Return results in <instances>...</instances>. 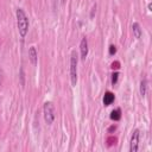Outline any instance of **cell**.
<instances>
[{"instance_id":"cell-1","label":"cell","mask_w":152,"mask_h":152,"mask_svg":"<svg viewBox=\"0 0 152 152\" xmlns=\"http://www.w3.org/2000/svg\"><path fill=\"white\" fill-rule=\"evenodd\" d=\"M15 17H17V26H18L19 34L21 38H25L28 32V26H30L28 17H27L26 12L24 11V8H21V7H18L15 10Z\"/></svg>"},{"instance_id":"cell-2","label":"cell","mask_w":152,"mask_h":152,"mask_svg":"<svg viewBox=\"0 0 152 152\" xmlns=\"http://www.w3.org/2000/svg\"><path fill=\"white\" fill-rule=\"evenodd\" d=\"M77 64H78V55L76 50H72L70 55V82L72 87H76L77 84Z\"/></svg>"},{"instance_id":"cell-3","label":"cell","mask_w":152,"mask_h":152,"mask_svg":"<svg viewBox=\"0 0 152 152\" xmlns=\"http://www.w3.org/2000/svg\"><path fill=\"white\" fill-rule=\"evenodd\" d=\"M55 104L51 102V101H46L43 106V116H44V120L48 125H51L53 121H55Z\"/></svg>"},{"instance_id":"cell-4","label":"cell","mask_w":152,"mask_h":152,"mask_svg":"<svg viewBox=\"0 0 152 152\" xmlns=\"http://www.w3.org/2000/svg\"><path fill=\"white\" fill-rule=\"evenodd\" d=\"M139 140H140V131L135 128L132 132L129 140V152H137L139 150Z\"/></svg>"},{"instance_id":"cell-5","label":"cell","mask_w":152,"mask_h":152,"mask_svg":"<svg viewBox=\"0 0 152 152\" xmlns=\"http://www.w3.org/2000/svg\"><path fill=\"white\" fill-rule=\"evenodd\" d=\"M89 52V48H88V39L87 37H82L81 43H80V53H81V59L86 61L87 56Z\"/></svg>"},{"instance_id":"cell-6","label":"cell","mask_w":152,"mask_h":152,"mask_svg":"<svg viewBox=\"0 0 152 152\" xmlns=\"http://www.w3.org/2000/svg\"><path fill=\"white\" fill-rule=\"evenodd\" d=\"M28 61L31 62V64L33 66L37 65V63H38V53H37L36 46H30L28 48Z\"/></svg>"},{"instance_id":"cell-7","label":"cell","mask_w":152,"mask_h":152,"mask_svg":"<svg viewBox=\"0 0 152 152\" xmlns=\"http://www.w3.org/2000/svg\"><path fill=\"white\" fill-rule=\"evenodd\" d=\"M132 33H133V36H134V38H137V39H140L141 38V36H142V28H141V26H140V24L139 23H133L132 24Z\"/></svg>"},{"instance_id":"cell-8","label":"cell","mask_w":152,"mask_h":152,"mask_svg":"<svg viewBox=\"0 0 152 152\" xmlns=\"http://www.w3.org/2000/svg\"><path fill=\"white\" fill-rule=\"evenodd\" d=\"M115 100V95L112 93V91H106L104 95H103V99H102V102L104 106H109L114 102Z\"/></svg>"},{"instance_id":"cell-9","label":"cell","mask_w":152,"mask_h":152,"mask_svg":"<svg viewBox=\"0 0 152 152\" xmlns=\"http://www.w3.org/2000/svg\"><path fill=\"white\" fill-rule=\"evenodd\" d=\"M147 78L146 77H144V78H141V81H140V88H139V90H140V95L144 97V96H146V94H147Z\"/></svg>"},{"instance_id":"cell-10","label":"cell","mask_w":152,"mask_h":152,"mask_svg":"<svg viewBox=\"0 0 152 152\" xmlns=\"http://www.w3.org/2000/svg\"><path fill=\"white\" fill-rule=\"evenodd\" d=\"M109 118L113 120V121H119L121 119V109L120 108H115L110 112V115Z\"/></svg>"},{"instance_id":"cell-11","label":"cell","mask_w":152,"mask_h":152,"mask_svg":"<svg viewBox=\"0 0 152 152\" xmlns=\"http://www.w3.org/2000/svg\"><path fill=\"white\" fill-rule=\"evenodd\" d=\"M118 80H119V72L116 71V72H114V74L112 75V84L115 86V84L118 83Z\"/></svg>"},{"instance_id":"cell-12","label":"cell","mask_w":152,"mask_h":152,"mask_svg":"<svg viewBox=\"0 0 152 152\" xmlns=\"http://www.w3.org/2000/svg\"><path fill=\"white\" fill-rule=\"evenodd\" d=\"M108 52H109V55H115V52H116V46H115L114 44H110Z\"/></svg>"},{"instance_id":"cell-13","label":"cell","mask_w":152,"mask_h":152,"mask_svg":"<svg viewBox=\"0 0 152 152\" xmlns=\"http://www.w3.org/2000/svg\"><path fill=\"white\" fill-rule=\"evenodd\" d=\"M95 11H96V5H95V6H94V7L91 8V13H90V18H93V17H94V12H95Z\"/></svg>"},{"instance_id":"cell-14","label":"cell","mask_w":152,"mask_h":152,"mask_svg":"<svg viewBox=\"0 0 152 152\" xmlns=\"http://www.w3.org/2000/svg\"><path fill=\"white\" fill-rule=\"evenodd\" d=\"M2 78H4V72H2V70L0 69V86H1V83H2Z\"/></svg>"},{"instance_id":"cell-15","label":"cell","mask_w":152,"mask_h":152,"mask_svg":"<svg viewBox=\"0 0 152 152\" xmlns=\"http://www.w3.org/2000/svg\"><path fill=\"white\" fill-rule=\"evenodd\" d=\"M147 8H148V11H152V10H151V8H152V5H151V2L147 5Z\"/></svg>"}]
</instances>
